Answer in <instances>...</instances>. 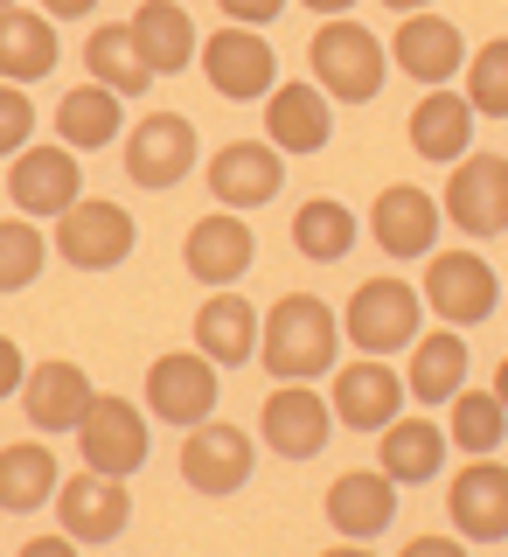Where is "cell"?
<instances>
[{
  "instance_id": "obj_6",
  "label": "cell",
  "mask_w": 508,
  "mask_h": 557,
  "mask_svg": "<svg viewBox=\"0 0 508 557\" xmlns=\"http://www.w3.org/2000/svg\"><path fill=\"white\" fill-rule=\"evenodd\" d=\"M446 223L467 237H501L508 231V161L501 153H460L446 174Z\"/></svg>"
},
{
  "instance_id": "obj_21",
  "label": "cell",
  "mask_w": 508,
  "mask_h": 557,
  "mask_svg": "<svg viewBox=\"0 0 508 557\" xmlns=\"http://www.w3.org/2000/svg\"><path fill=\"white\" fill-rule=\"evenodd\" d=\"M91 376L77 370L70 356H49V362H35V370L22 376V411H28V425L42 432V440H57V432H77V418L91 411Z\"/></svg>"
},
{
  "instance_id": "obj_28",
  "label": "cell",
  "mask_w": 508,
  "mask_h": 557,
  "mask_svg": "<svg viewBox=\"0 0 508 557\" xmlns=\"http://www.w3.org/2000/svg\"><path fill=\"white\" fill-rule=\"evenodd\" d=\"M57 22L35 8H0V77L8 84H35L57 70Z\"/></svg>"
},
{
  "instance_id": "obj_23",
  "label": "cell",
  "mask_w": 508,
  "mask_h": 557,
  "mask_svg": "<svg viewBox=\"0 0 508 557\" xmlns=\"http://www.w3.org/2000/svg\"><path fill=\"white\" fill-rule=\"evenodd\" d=\"M327 133H335V98L321 84H272L265 98V139L278 153H321Z\"/></svg>"
},
{
  "instance_id": "obj_16",
  "label": "cell",
  "mask_w": 508,
  "mask_h": 557,
  "mask_svg": "<svg viewBox=\"0 0 508 557\" xmlns=\"http://www.w3.org/2000/svg\"><path fill=\"white\" fill-rule=\"evenodd\" d=\"M182 481L196 487V495H237V487L251 481V432L223 425V418L188 425V440H182Z\"/></svg>"
},
{
  "instance_id": "obj_29",
  "label": "cell",
  "mask_w": 508,
  "mask_h": 557,
  "mask_svg": "<svg viewBox=\"0 0 508 557\" xmlns=\"http://www.w3.org/2000/svg\"><path fill=\"white\" fill-rule=\"evenodd\" d=\"M119 126H126V98L104 91V84H91V77H84L77 91H63V104H57V133H63V147H70V153H98V147H112Z\"/></svg>"
},
{
  "instance_id": "obj_44",
  "label": "cell",
  "mask_w": 508,
  "mask_h": 557,
  "mask_svg": "<svg viewBox=\"0 0 508 557\" xmlns=\"http://www.w3.org/2000/svg\"><path fill=\"white\" fill-rule=\"evenodd\" d=\"M487 391H495L501 405H508V356H501V370H495V383H487Z\"/></svg>"
},
{
  "instance_id": "obj_12",
  "label": "cell",
  "mask_w": 508,
  "mask_h": 557,
  "mask_svg": "<svg viewBox=\"0 0 508 557\" xmlns=\"http://www.w3.org/2000/svg\"><path fill=\"white\" fill-rule=\"evenodd\" d=\"M77 446H84V467L126 481L147 467V418H139L133 397H91V411L77 418Z\"/></svg>"
},
{
  "instance_id": "obj_27",
  "label": "cell",
  "mask_w": 508,
  "mask_h": 557,
  "mask_svg": "<svg viewBox=\"0 0 508 557\" xmlns=\"http://www.w3.org/2000/svg\"><path fill=\"white\" fill-rule=\"evenodd\" d=\"M405 391L418 397V405H453V391H467V342H460V327H432V335L411 342Z\"/></svg>"
},
{
  "instance_id": "obj_39",
  "label": "cell",
  "mask_w": 508,
  "mask_h": 557,
  "mask_svg": "<svg viewBox=\"0 0 508 557\" xmlns=\"http://www.w3.org/2000/svg\"><path fill=\"white\" fill-rule=\"evenodd\" d=\"M22 376H28V362H22V348H14L8 335H0V397H22Z\"/></svg>"
},
{
  "instance_id": "obj_30",
  "label": "cell",
  "mask_w": 508,
  "mask_h": 557,
  "mask_svg": "<svg viewBox=\"0 0 508 557\" xmlns=\"http://www.w3.org/2000/svg\"><path fill=\"white\" fill-rule=\"evenodd\" d=\"M57 453L42 446V432L22 446H0V509L8 516H28V509H42V502H57Z\"/></svg>"
},
{
  "instance_id": "obj_18",
  "label": "cell",
  "mask_w": 508,
  "mask_h": 557,
  "mask_svg": "<svg viewBox=\"0 0 508 557\" xmlns=\"http://www.w3.org/2000/svg\"><path fill=\"white\" fill-rule=\"evenodd\" d=\"M251 258H258V237H251V223H237V209H209L182 237V265L202 286H231V278L251 272Z\"/></svg>"
},
{
  "instance_id": "obj_32",
  "label": "cell",
  "mask_w": 508,
  "mask_h": 557,
  "mask_svg": "<svg viewBox=\"0 0 508 557\" xmlns=\"http://www.w3.org/2000/svg\"><path fill=\"white\" fill-rule=\"evenodd\" d=\"M356 237H362L356 209L335 202V196H307L293 209V251L313 258V265H342V258L356 251Z\"/></svg>"
},
{
  "instance_id": "obj_1",
  "label": "cell",
  "mask_w": 508,
  "mask_h": 557,
  "mask_svg": "<svg viewBox=\"0 0 508 557\" xmlns=\"http://www.w3.org/2000/svg\"><path fill=\"white\" fill-rule=\"evenodd\" d=\"M342 348V313L313 293H278L258 321V362L272 370V383H313L335 370Z\"/></svg>"
},
{
  "instance_id": "obj_22",
  "label": "cell",
  "mask_w": 508,
  "mask_h": 557,
  "mask_svg": "<svg viewBox=\"0 0 508 557\" xmlns=\"http://www.w3.org/2000/svg\"><path fill=\"white\" fill-rule=\"evenodd\" d=\"M391 63L405 70V77H418V84H446V77H460V70H467V42H460V28H453L446 14L418 8L391 35Z\"/></svg>"
},
{
  "instance_id": "obj_38",
  "label": "cell",
  "mask_w": 508,
  "mask_h": 557,
  "mask_svg": "<svg viewBox=\"0 0 508 557\" xmlns=\"http://www.w3.org/2000/svg\"><path fill=\"white\" fill-rule=\"evenodd\" d=\"M216 8H223V14H231V22H237V28H265V22H272V14H278V8H286V0H216Z\"/></svg>"
},
{
  "instance_id": "obj_11",
  "label": "cell",
  "mask_w": 508,
  "mask_h": 557,
  "mask_svg": "<svg viewBox=\"0 0 508 557\" xmlns=\"http://www.w3.org/2000/svg\"><path fill=\"white\" fill-rule=\"evenodd\" d=\"M405 376L391 370L383 356H356L335 370V391H327V411H335V425L348 432H383L397 411H405Z\"/></svg>"
},
{
  "instance_id": "obj_19",
  "label": "cell",
  "mask_w": 508,
  "mask_h": 557,
  "mask_svg": "<svg viewBox=\"0 0 508 557\" xmlns=\"http://www.w3.org/2000/svg\"><path fill=\"white\" fill-rule=\"evenodd\" d=\"M188 168H196V126L182 112H147L126 133V174L139 188H174Z\"/></svg>"
},
{
  "instance_id": "obj_20",
  "label": "cell",
  "mask_w": 508,
  "mask_h": 557,
  "mask_svg": "<svg viewBox=\"0 0 508 557\" xmlns=\"http://www.w3.org/2000/svg\"><path fill=\"white\" fill-rule=\"evenodd\" d=\"M258 432H265V446L286 453V460H313V453L327 446V432H335V411H327V397L307 391V383H278L265 397V411H258Z\"/></svg>"
},
{
  "instance_id": "obj_37",
  "label": "cell",
  "mask_w": 508,
  "mask_h": 557,
  "mask_svg": "<svg viewBox=\"0 0 508 557\" xmlns=\"http://www.w3.org/2000/svg\"><path fill=\"white\" fill-rule=\"evenodd\" d=\"M28 133H35V104H28V91L0 77V153L14 161V153L28 147Z\"/></svg>"
},
{
  "instance_id": "obj_26",
  "label": "cell",
  "mask_w": 508,
  "mask_h": 557,
  "mask_svg": "<svg viewBox=\"0 0 508 557\" xmlns=\"http://www.w3.org/2000/svg\"><path fill=\"white\" fill-rule=\"evenodd\" d=\"M376 467H383V474H391L397 487H425L432 474H439V467H446V425H432V418L425 411H418V418H405V411H397L391 418V425H383L376 432Z\"/></svg>"
},
{
  "instance_id": "obj_45",
  "label": "cell",
  "mask_w": 508,
  "mask_h": 557,
  "mask_svg": "<svg viewBox=\"0 0 508 557\" xmlns=\"http://www.w3.org/2000/svg\"><path fill=\"white\" fill-rule=\"evenodd\" d=\"M321 557H370V544H335V550H321Z\"/></svg>"
},
{
  "instance_id": "obj_35",
  "label": "cell",
  "mask_w": 508,
  "mask_h": 557,
  "mask_svg": "<svg viewBox=\"0 0 508 557\" xmlns=\"http://www.w3.org/2000/svg\"><path fill=\"white\" fill-rule=\"evenodd\" d=\"M467 104L481 119H508V35L467 49Z\"/></svg>"
},
{
  "instance_id": "obj_42",
  "label": "cell",
  "mask_w": 508,
  "mask_h": 557,
  "mask_svg": "<svg viewBox=\"0 0 508 557\" xmlns=\"http://www.w3.org/2000/svg\"><path fill=\"white\" fill-rule=\"evenodd\" d=\"M91 8H98V0H42L49 22H77V14H91Z\"/></svg>"
},
{
  "instance_id": "obj_31",
  "label": "cell",
  "mask_w": 508,
  "mask_h": 557,
  "mask_svg": "<svg viewBox=\"0 0 508 557\" xmlns=\"http://www.w3.org/2000/svg\"><path fill=\"white\" fill-rule=\"evenodd\" d=\"M84 63H91V84H104V91H119V98H139V91L153 84V63H147V49H139L133 22H104V28H91V42H84Z\"/></svg>"
},
{
  "instance_id": "obj_13",
  "label": "cell",
  "mask_w": 508,
  "mask_h": 557,
  "mask_svg": "<svg viewBox=\"0 0 508 557\" xmlns=\"http://www.w3.org/2000/svg\"><path fill=\"white\" fill-rule=\"evenodd\" d=\"M321 509H327V530H335L342 544H376L397 522V481L383 474V467H348V474L327 481Z\"/></svg>"
},
{
  "instance_id": "obj_47",
  "label": "cell",
  "mask_w": 508,
  "mask_h": 557,
  "mask_svg": "<svg viewBox=\"0 0 508 557\" xmlns=\"http://www.w3.org/2000/svg\"><path fill=\"white\" fill-rule=\"evenodd\" d=\"M0 8H14V0H0Z\"/></svg>"
},
{
  "instance_id": "obj_14",
  "label": "cell",
  "mask_w": 508,
  "mask_h": 557,
  "mask_svg": "<svg viewBox=\"0 0 508 557\" xmlns=\"http://www.w3.org/2000/svg\"><path fill=\"white\" fill-rule=\"evenodd\" d=\"M439 231H446L439 196H425L418 182H391V188H376V202H370V237H376L391 258H432Z\"/></svg>"
},
{
  "instance_id": "obj_17",
  "label": "cell",
  "mask_w": 508,
  "mask_h": 557,
  "mask_svg": "<svg viewBox=\"0 0 508 557\" xmlns=\"http://www.w3.org/2000/svg\"><path fill=\"white\" fill-rule=\"evenodd\" d=\"M8 196L35 223H42V216H63V209L84 196L77 153H70V147H22V153H14V168H8Z\"/></svg>"
},
{
  "instance_id": "obj_46",
  "label": "cell",
  "mask_w": 508,
  "mask_h": 557,
  "mask_svg": "<svg viewBox=\"0 0 508 557\" xmlns=\"http://www.w3.org/2000/svg\"><path fill=\"white\" fill-rule=\"evenodd\" d=\"M383 8H397V14H418V8H432V0H383Z\"/></svg>"
},
{
  "instance_id": "obj_40",
  "label": "cell",
  "mask_w": 508,
  "mask_h": 557,
  "mask_svg": "<svg viewBox=\"0 0 508 557\" xmlns=\"http://www.w3.org/2000/svg\"><path fill=\"white\" fill-rule=\"evenodd\" d=\"M397 557H467V536H411Z\"/></svg>"
},
{
  "instance_id": "obj_15",
  "label": "cell",
  "mask_w": 508,
  "mask_h": 557,
  "mask_svg": "<svg viewBox=\"0 0 508 557\" xmlns=\"http://www.w3.org/2000/svg\"><path fill=\"white\" fill-rule=\"evenodd\" d=\"M286 188V153L272 139H231L209 153V196L223 209H265Z\"/></svg>"
},
{
  "instance_id": "obj_5",
  "label": "cell",
  "mask_w": 508,
  "mask_h": 557,
  "mask_svg": "<svg viewBox=\"0 0 508 557\" xmlns=\"http://www.w3.org/2000/svg\"><path fill=\"white\" fill-rule=\"evenodd\" d=\"M425 307L439 327H474L501 307V278L481 251H432L425 258Z\"/></svg>"
},
{
  "instance_id": "obj_9",
  "label": "cell",
  "mask_w": 508,
  "mask_h": 557,
  "mask_svg": "<svg viewBox=\"0 0 508 557\" xmlns=\"http://www.w3.org/2000/svg\"><path fill=\"white\" fill-rule=\"evenodd\" d=\"M57 251L77 272H112V265H126V258H133V216L119 202H104V196H91V202L77 196L57 216Z\"/></svg>"
},
{
  "instance_id": "obj_33",
  "label": "cell",
  "mask_w": 508,
  "mask_h": 557,
  "mask_svg": "<svg viewBox=\"0 0 508 557\" xmlns=\"http://www.w3.org/2000/svg\"><path fill=\"white\" fill-rule=\"evenodd\" d=\"M133 35H139V49H147L153 77H174V70L196 63V22H188V8H174V0H139Z\"/></svg>"
},
{
  "instance_id": "obj_41",
  "label": "cell",
  "mask_w": 508,
  "mask_h": 557,
  "mask_svg": "<svg viewBox=\"0 0 508 557\" xmlns=\"http://www.w3.org/2000/svg\"><path fill=\"white\" fill-rule=\"evenodd\" d=\"M14 557H77V536H63V530L57 536H28Z\"/></svg>"
},
{
  "instance_id": "obj_24",
  "label": "cell",
  "mask_w": 508,
  "mask_h": 557,
  "mask_svg": "<svg viewBox=\"0 0 508 557\" xmlns=\"http://www.w3.org/2000/svg\"><path fill=\"white\" fill-rule=\"evenodd\" d=\"M411 153L432 168H453L467 153V139H474V104H467V91H446V84H432L425 98L411 104Z\"/></svg>"
},
{
  "instance_id": "obj_34",
  "label": "cell",
  "mask_w": 508,
  "mask_h": 557,
  "mask_svg": "<svg viewBox=\"0 0 508 557\" xmlns=\"http://www.w3.org/2000/svg\"><path fill=\"white\" fill-rule=\"evenodd\" d=\"M508 432V405L495 391H453V418H446V440L474 460V453H495Z\"/></svg>"
},
{
  "instance_id": "obj_25",
  "label": "cell",
  "mask_w": 508,
  "mask_h": 557,
  "mask_svg": "<svg viewBox=\"0 0 508 557\" xmlns=\"http://www.w3.org/2000/svg\"><path fill=\"white\" fill-rule=\"evenodd\" d=\"M196 348L216 362V370L251 362V356H258V307L244 300L237 286H216V293L196 307Z\"/></svg>"
},
{
  "instance_id": "obj_4",
  "label": "cell",
  "mask_w": 508,
  "mask_h": 557,
  "mask_svg": "<svg viewBox=\"0 0 508 557\" xmlns=\"http://www.w3.org/2000/svg\"><path fill=\"white\" fill-rule=\"evenodd\" d=\"M216 397H223V376L202 348H168V356L147 362V411L161 425H182V432L202 425V418H216Z\"/></svg>"
},
{
  "instance_id": "obj_7",
  "label": "cell",
  "mask_w": 508,
  "mask_h": 557,
  "mask_svg": "<svg viewBox=\"0 0 508 557\" xmlns=\"http://www.w3.org/2000/svg\"><path fill=\"white\" fill-rule=\"evenodd\" d=\"M202 77H209V91L216 98H231V104H251V98H272V84H278V57H272V42L258 28H216V35H202Z\"/></svg>"
},
{
  "instance_id": "obj_10",
  "label": "cell",
  "mask_w": 508,
  "mask_h": 557,
  "mask_svg": "<svg viewBox=\"0 0 508 557\" xmlns=\"http://www.w3.org/2000/svg\"><path fill=\"white\" fill-rule=\"evenodd\" d=\"M446 516L467 544H508V467L495 453H474L446 481Z\"/></svg>"
},
{
  "instance_id": "obj_8",
  "label": "cell",
  "mask_w": 508,
  "mask_h": 557,
  "mask_svg": "<svg viewBox=\"0 0 508 557\" xmlns=\"http://www.w3.org/2000/svg\"><path fill=\"white\" fill-rule=\"evenodd\" d=\"M49 509H57L63 536H77V544H112V536H126V522H133V487L119 474L84 467V474H63Z\"/></svg>"
},
{
  "instance_id": "obj_3",
  "label": "cell",
  "mask_w": 508,
  "mask_h": 557,
  "mask_svg": "<svg viewBox=\"0 0 508 557\" xmlns=\"http://www.w3.org/2000/svg\"><path fill=\"white\" fill-rule=\"evenodd\" d=\"M418 313H425V300L411 278H362L342 307V342H356L362 356H397L418 342Z\"/></svg>"
},
{
  "instance_id": "obj_36",
  "label": "cell",
  "mask_w": 508,
  "mask_h": 557,
  "mask_svg": "<svg viewBox=\"0 0 508 557\" xmlns=\"http://www.w3.org/2000/svg\"><path fill=\"white\" fill-rule=\"evenodd\" d=\"M49 244L28 216H0V293H22L28 278H42Z\"/></svg>"
},
{
  "instance_id": "obj_43",
  "label": "cell",
  "mask_w": 508,
  "mask_h": 557,
  "mask_svg": "<svg viewBox=\"0 0 508 557\" xmlns=\"http://www.w3.org/2000/svg\"><path fill=\"white\" fill-rule=\"evenodd\" d=\"M307 8H313V14H327V22H335V14H348V8H356V0H307Z\"/></svg>"
},
{
  "instance_id": "obj_2",
  "label": "cell",
  "mask_w": 508,
  "mask_h": 557,
  "mask_svg": "<svg viewBox=\"0 0 508 557\" xmlns=\"http://www.w3.org/2000/svg\"><path fill=\"white\" fill-rule=\"evenodd\" d=\"M307 63H313V84H321L335 104H370L383 91V77H391V49H383L362 22H348V14L313 28Z\"/></svg>"
}]
</instances>
